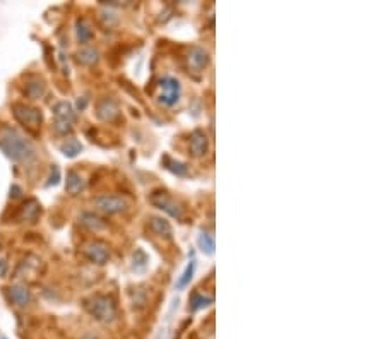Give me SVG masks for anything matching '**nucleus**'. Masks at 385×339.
<instances>
[{
    "instance_id": "obj_30",
    "label": "nucleus",
    "mask_w": 385,
    "mask_h": 339,
    "mask_svg": "<svg viewBox=\"0 0 385 339\" xmlns=\"http://www.w3.org/2000/svg\"><path fill=\"white\" fill-rule=\"evenodd\" d=\"M81 339H99V338H96V336H91V334H88V336H84V338H81Z\"/></svg>"
},
{
    "instance_id": "obj_7",
    "label": "nucleus",
    "mask_w": 385,
    "mask_h": 339,
    "mask_svg": "<svg viewBox=\"0 0 385 339\" xmlns=\"http://www.w3.org/2000/svg\"><path fill=\"white\" fill-rule=\"evenodd\" d=\"M84 255L95 264H106L110 259V247L103 240H93L84 245Z\"/></svg>"
},
{
    "instance_id": "obj_27",
    "label": "nucleus",
    "mask_w": 385,
    "mask_h": 339,
    "mask_svg": "<svg viewBox=\"0 0 385 339\" xmlns=\"http://www.w3.org/2000/svg\"><path fill=\"white\" fill-rule=\"evenodd\" d=\"M21 195H23V189H21L19 185L10 187V197H12V199H17V197H21Z\"/></svg>"
},
{
    "instance_id": "obj_9",
    "label": "nucleus",
    "mask_w": 385,
    "mask_h": 339,
    "mask_svg": "<svg viewBox=\"0 0 385 339\" xmlns=\"http://www.w3.org/2000/svg\"><path fill=\"white\" fill-rule=\"evenodd\" d=\"M187 64L189 67L195 69V71H204V69L209 65L211 57H209V51L206 48L199 47V45H192V47L187 50Z\"/></svg>"
},
{
    "instance_id": "obj_14",
    "label": "nucleus",
    "mask_w": 385,
    "mask_h": 339,
    "mask_svg": "<svg viewBox=\"0 0 385 339\" xmlns=\"http://www.w3.org/2000/svg\"><path fill=\"white\" fill-rule=\"evenodd\" d=\"M53 115L55 122H64V123H74L75 122V112L72 108V105L69 101H58L53 105Z\"/></svg>"
},
{
    "instance_id": "obj_25",
    "label": "nucleus",
    "mask_w": 385,
    "mask_h": 339,
    "mask_svg": "<svg viewBox=\"0 0 385 339\" xmlns=\"http://www.w3.org/2000/svg\"><path fill=\"white\" fill-rule=\"evenodd\" d=\"M134 269L135 271H144L145 267H147V262H149V257L145 255L144 250H141V248H137L134 254Z\"/></svg>"
},
{
    "instance_id": "obj_19",
    "label": "nucleus",
    "mask_w": 385,
    "mask_h": 339,
    "mask_svg": "<svg viewBox=\"0 0 385 339\" xmlns=\"http://www.w3.org/2000/svg\"><path fill=\"white\" fill-rule=\"evenodd\" d=\"M75 31H77V38L81 43H89V41L93 40V36H95V33H93L91 29V24L88 23V19H84V17H79L77 23H75Z\"/></svg>"
},
{
    "instance_id": "obj_8",
    "label": "nucleus",
    "mask_w": 385,
    "mask_h": 339,
    "mask_svg": "<svg viewBox=\"0 0 385 339\" xmlns=\"http://www.w3.org/2000/svg\"><path fill=\"white\" fill-rule=\"evenodd\" d=\"M96 117L103 122L113 123L120 117V108L115 99L112 98H101L96 103Z\"/></svg>"
},
{
    "instance_id": "obj_13",
    "label": "nucleus",
    "mask_w": 385,
    "mask_h": 339,
    "mask_svg": "<svg viewBox=\"0 0 385 339\" xmlns=\"http://www.w3.org/2000/svg\"><path fill=\"white\" fill-rule=\"evenodd\" d=\"M86 187V180L84 176L81 175L79 171L75 170H69L67 171V180H65V190H67L69 195L75 197L84 190Z\"/></svg>"
},
{
    "instance_id": "obj_21",
    "label": "nucleus",
    "mask_w": 385,
    "mask_h": 339,
    "mask_svg": "<svg viewBox=\"0 0 385 339\" xmlns=\"http://www.w3.org/2000/svg\"><path fill=\"white\" fill-rule=\"evenodd\" d=\"M161 163H163V167H165L166 170H169L171 173H175L176 176H185L187 173H189V168H187L185 163L173 160V158H169V156H163Z\"/></svg>"
},
{
    "instance_id": "obj_3",
    "label": "nucleus",
    "mask_w": 385,
    "mask_h": 339,
    "mask_svg": "<svg viewBox=\"0 0 385 339\" xmlns=\"http://www.w3.org/2000/svg\"><path fill=\"white\" fill-rule=\"evenodd\" d=\"M12 113H14V117H16L17 122L29 130L40 129L41 123H43V113H41L38 108L27 106V105H24V103H14Z\"/></svg>"
},
{
    "instance_id": "obj_10",
    "label": "nucleus",
    "mask_w": 385,
    "mask_h": 339,
    "mask_svg": "<svg viewBox=\"0 0 385 339\" xmlns=\"http://www.w3.org/2000/svg\"><path fill=\"white\" fill-rule=\"evenodd\" d=\"M190 156L193 158H204L209 151V137L202 129H195L190 134Z\"/></svg>"
},
{
    "instance_id": "obj_6",
    "label": "nucleus",
    "mask_w": 385,
    "mask_h": 339,
    "mask_svg": "<svg viewBox=\"0 0 385 339\" xmlns=\"http://www.w3.org/2000/svg\"><path fill=\"white\" fill-rule=\"evenodd\" d=\"M93 204L105 214H120L128 209V200L122 195H99L93 200Z\"/></svg>"
},
{
    "instance_id": "obj_16",
    "label": "nucleus",
    "mask_w": 385,
    "mask_h": 339,
    "mask_svg": "<svg viewBox=\"0 0 385 339\" xmlns=\"http://www.w3.org/2000/svg\"><path fill=\"white\" fill-rule=\"evenodd\" d=\"M79 223L91 231H103L108 228V223H106L101 216H98V214H95V213H82L81 216H79Z\"/></svg>"
},
{
    "instance_id": "obj_24",
    "label": "nucleus",
    "mask_w": 385,
    "mask_h": 339,
    "mask_svg": "<svg viewBox=\"0 0 385 339\" xmlns=\"http://www.w3.org/2000/svg\"><path fill=\"white\" fill-rule=\"evenodd\" d=\"M193 272H195V262H190L189 266L185 267V271H183V274H182V278L176 281V288L178 290H183V288H187V286L190 285V281H192V278H193Z\"/></svg>"
},
{
    "instance_id": "obj_2",
    "label": "nucleus",
    "mask_w": 385,
    "mask_h": 339,
    "mask_svg": "<svg viewBox=\"0 0 385 339\" xmlns=\"http://www.w3.org/2000/svg\"><path fill=\"white\" fill-rule=\"evenodd\" d=\"M84 309L98 322L110 324L117 319V305L112 296H106V295L89 296V298L84 300Z\"/></svg>"
},
{
    "instance_id": "obj_26",
    "label": "nucleus",
    "mask_w": 385,
    "mask_h": 339,
    "mask_svg": "<svg viewBox=\"0 0 385 339\" xmlns=\"http://www.w3.org/2000/svg\"><path fill=\"white\" fill-rule=\"evenodd\" d=\"M60 182V168H58V165H53V168H51V175L50 178H48L47 185H57V183Z\"/></svg>"
},
{
    "instance_id": "obj_4",
    "label": "nucleus",
    "mask_w": 385,
    "mask_h": 339,
    "mask_svg": "<svg viewBox=\"0 0 385 339\" xmlns=\"http://www.w3.org/2000/svg\"><path fill=\"white\" fill-rule=\"evenodd\" d=\"M149 202L152 204V206H156L158 209L165 211L166 214H169L171 218H176V219H182L183 216V209L182 206H180L178 202H176L175 199H173L171 195H169L166 190L163 189H158L154 190V192L149 195Z\"/></svg>"
},
{
    "instance_id": "obj_20",
    "label": "nucleus",
    "mask_w": 385,
    "mask_h": 339,
    "mask_svg": "<svg viewBox=\"0 0 385 339\" xmlns=\"http://www.w3.org/2000/svg\"><path fill=\"white\" fill-rule=\"evenodd\" d=\"M60 151H62V154H64L65 158H75V156H79V154H81L82 144L79 143L77 139L71 137V139H65L64 143L60 144Z\"/></svg>"
},
{
    "instance_id": "obj_22",
    "label": "nucleus",
    "mask_w": 385,
    "mask_h": 339,
    "mask_svg": "<svg viewBox=\"0 0 385 339\" xmlns=\"http://www.w3.org/2000/svg\"><path fill=\"white\" fill-rule=\"evenodd\" d=\"M24 95L29 99H40L45 95V82L43 81H31L24 88Z\"/></svg>"
},
{
    "instance_id": "obj_12",
    "label": "nucleus",
    "mask_w": 385,
    "mask_h": 339,
    "mask_svg": "<svg viewBox=\"0 0 385 339\" xmlns=\"http://www.w3.org/2000/svg\"><path fill=\"white\" fill-rule=\"evenodd\" d=\"M149 230H151L152 235H156V237H159V238H166V240H169V238L173 237L171 224H169L165 218H159V216L149 218Z\"/></svg>"
},
{
    "instance_id": "obj_5",
    "label": "nucleus",
    "mask_w": 385,
    "mask_h": 339,
    "mask_svg": "<svg viewBox=\"0 0 385 339\" xmlns=\"http://www.w3.org/2000/svg\"><path fill=\"white\" fill-rule=\"evenodd\" d=\"M159 89H161V95H159L158 101L165 106H173L178 103L180 99V91H182V86H180L178 79L175 77H163L159 79Z\"/></svg>"
},
{
    "instance_id": "obj_11",
    "label": "nucleus",
    "mask_w": 385,
    "mask_h": 339,
    "mask_svg": "<svg viewBox=\"0 0 385 339\" xmlns=\"http://www.w3.org/2000/svg\"><path fill=\"white\" fill-rule=\"evenodd\" d=\"M41 214V206L36 199H27L23 206L19 207V213H17V219L23 221V223H36L38 218Z\"/></svg>"
},
{
    "instance_id": "obj_28",
    "label": "nucleus",
    "mask_w": 385,
    "mask_h": 339,
    "mask_svg": "<svg viewBox=\"0 0 385 339\" xmlns=\"http://www.w3.org/2000/svg\"><path fill=\"white\" fill-rule=\"evenodd\" d=\"M86 106H88V99H86V98H79V99H77V108H79V110H84Z\"/></svg>"
},
{
    "instance_id": "obj_1",
    "label": "nucleus",
    "mask_w": 385,
    "mask_h": 339,
    "mask_svg": "<svg viewBox=\"0 0 385 339\" xmlns=\"http://www.w3.org/2000/svg\"><path fill=\"white\" fill-rule=\"evenodd\" d=\"M0 149L16 163H29L36 156L33 144L9 125L0 127Z\"/></svg>"
},
{
    "instance_id": "obj_29",
    "label": "nucleus",
    "mask_w": 385,
    "mask_h": 339,
    "mask_svg": "<svg viewBox=\"0 0 385 339\" xmlns=\"http://www.w3.org/2000/svg\"><path fill=\"white\" fill-rule=\"evenodd\" d=\"M5 274V261H0V276Z\"/></svg>"
},
{
    "instance_id": "obj_18",
    "label": "nucleus",
    "mask_w": 385,
    "mask_h": 339,
    "mask_svg": "<svg viewBox=\"0 0 385 339\" xmlns=\"http://www.w3.org/2000/svg\"><path fill=\"white\" fill-rule=\"evenodd\" d=\"M213 302H214L213 295H202V293H199V291H193L192 295H190V300H189V303H190L189 309L192 310V312H197V310L211 305Z\"/></svg>"
},
{
    "instance_id": "obj_17",
    "label": "nucleus",
    "mask_w": 385,
    "mask_h": 339,
    "mask_svg": "<svg viewBox=\"0 0 385 339\" xmlns=\"http://www.w3.org/2000/svg\"><path fill=\"white\" fill-rule=\"evenodd\" d=\"M75 58H77L79 64L91 67V65L98 64V60H99V51L96 50V48L84 47V48H81V50H79L77 53H75Z\"/></svg>"
},
{
    "instance_id": "obj_15",
    "label": "nucleus",
    "mask_w": 385,
    "mask_h": 339,
    "mask_svg": "<svg viewBox=\"0 0 385 339\" xmlns=\"http://www.w3.org/2000/svg\"><path fill=\"white\" fill-rule=\"evenodd\" d=\"M9 298L14 305L26 307L31 303V291L24 285H14L9 288Z\"/></svg>"
},
{
    "instance_id": "obj_23",
    "label": "nucleus",
    "mask_w": 385,
    "mask_h": 339,
    "mask_svg": "<svg viewBox=\"0 0 385 339\" xmlns=\"http://www.w3.org/2000/svg\"><path fill=\"white\" fill-rule=\"evenodd\" d=\"M197 243H199V248L206 255L214 254V238L211 233H207V231H200L199 238H197Z\"/></svg>"
}]
</instances>
